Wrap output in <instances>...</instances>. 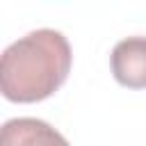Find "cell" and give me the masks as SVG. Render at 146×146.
I'll list each match as a JSON object with an SVG mask.
<instances>
[{
    "label": "cell",
    "instance_id": "cell-1",
    "mask_svg": "<svg viewBox=\"0 0 146 146\" xmlns=\"http://www.w3.org/2000/svg\"><path fill=\"white\" fill-rule=\"evenodd\" d=\"M71 46L57 30L41 27L9 43L0 59V91L11 103H39L68 78Z\"/></svg>",
    "mask_w": 146,
    "mask_h": 146
},
{
    "label": "cell",
    "instance_id": "cell-2",
    "mask_svg": "<svg viewBox=\"0 0 146 146\" xmlns=\"http://www.w3.org/2000/svg\"><path fill=\"white\" fill-rule=\"evenodd\" d=\"M114 80L128 89H146V36L121 39L112 50Z\"/></svg>",
    "mask_w": 146,
    "mask_h": 146
},
{
    "label": "cell",
    "instance_id": "cell-3",
    "mask_svg": "<svg viewBox=\"0 0 146 146\" xmlns=\"http://www.w3.org/2000/svg\"><path fill=\"white\" fill-rule=\"evenodd\" d=\"M0 146H71L50 123L32 116L9 119L0 132Z\"/></svg>",
    "mask_w": 146,
    "mask_h": 146
}]
</instances>
